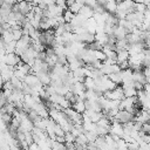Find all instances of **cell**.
<instances>
[{
  "instance_id": "4",
  "label": "cell",
  "mask_w": 150,
  "mask_h": 150,
  "mask_svg": "<svg viewBox=\"0 0 150 150\" xmlns=\"http://www.w3.org/2000/svg\"><path fill=\"white\" fill-rule=\"evenodd\" d=\"M128 34H129V33H128V30H127L124 27H122V26H116L112 35H114V38H115L117 41H120V40L127 39Z\"/></svg>"
},
{
  "instance_id": "2",
  "label": "cell",
  "mask_w": 150,
  "mask_h": 150,
  "mask_svg": "<svg viewBox=\"0 0 150 150\" xmlns=\"http://www.w3.org/2000/svg\"><path fill=\"white\" fill-rule=\"evenodd\" d=\"M104 96L111 101H122L124 98V91H123V88L118 86L116 89L104 93Z\"/></svg>"
},
{
  "instance_id": "11",
  "label": "cell",
  "mask_w": 150,
  "mask_h": 150,
  "mask_svg": "<svg viewBox=\"0 0 150 150\" xmlns=\"http://www.w3.org/2000/svg\"><path fill=\"white\" fill-rule=\"evenodd\" d=\"M123 91H124V97H135V96H137V90L135 89V87H124Z\"/></svg>"
},
{
  "instance_id": "10",
  "label": "cell",
  "mask_w": 150,
  "mask_h": 150,
  "mask_svg": "<svg viewBox=\"0 0 150 150\" xmlns=\"http://www.w3.org/2000/svg\"><path fill=\"white\" fill-rule=\"evenodd\" d=\"M83 83H84L87 90H95L96 89V82L93 77H86Z\"/></svg>"
},
{
  "instance_id": "14",
  "label": "cell",
  "mask_w": 150,
  "mask_h": 150,
  "mask_svg": "<svg viewBox=\"0 0 150 150\" xmlns=\"http://www.w3.org/2000/svg\"><path fill=\"white\" fill-rule=\"evenodd\" d=\"M95 57H96V60H98L101 62H104L107 60V56L103 53V50H95Z\"/></svg>"
},
{
  "instance_id": "9",
  "label": "cell",
  "mask_w": 150,
  "mask_h": 150,
  "mask_svg": "<svg viewBox=\"0 0 150 150\" xmlns=\"http://www.w3.org/2000/svg\"><path fill=\"white\" fill-rule=\"evenodd\" d=\"M129 57H130V54L128 50H122V52H118L117 53V63L121 64L123 62H127L129 61Z\"/></svg>"
},
{
  "instance_id": "12",
  "label": "cell",
  "mask_w": 150,
  "mask_h": 150,
  "mask_svg": "<svg viewBox=\"0 0 150 150\" xmlns=\"http://www.w3.org/2000/svg\"><path fill=\"white\" fill-rule=\"evenodd\" d=\"M108 79H109L110 81H112L114 83H116L117 86H118L120 83H122V74H121V71H120V73H115V74L108 75Z\"/></svg>"
},
{
  "instance_id": "5",
  "label": "cell",
  "mask_w": 150,
  "mask_h": 150,
  "mask_svg": "<svg viewBox=\"0 0 150 150\" xmlns=\"http://www.w3.org/2000/svg\"><path fill=\"white\" fill-rule=\"evenodd\" d=\"M71 108H73L75 111H77L79 114H84V112H86V110H87L86 101H83V100H81V98L79 97V98H77V101H76L75 103H73V104H71Z\"/></svg>"
},
{
  "instance_id": "16",
  "label": "cell",
  "mask_w": 150,
  "mask_h": 150,
  "mask_svg": "<svg viewBox=\"0 0 150 150\" xmlns=\"http://www.w3.org/2000/svg\"><path fill=\"white\" fill-rule=\"evenodd\" d=\"M141 131H143L144 134L150 135V122H149V123H144V124L142 125V130H141Z\"/></svg>"
},
{
  "instance_id": "7",
  "label": "cell",
  "mask_w": 150,
  "mask_h": 150,
  "mask_svg": "<svg viewBox=\"0 0 150 150\" xmlns=\"http://www.w3.org/2000/svg\"><path fill=\"white\" fill-rule=\"evenodd\" d=\"M81 16H83L84 19H91L93 16H94V11L90 8V7H88L87 5H84L82 8H81V11H80V13H79Z\"/></svg>"
},
{
  "instance_id": "3",
  "label": "cell",
  "mask_w": 150,
  "mask_h": 150,
  "mask_svg": "<svg viewBox=\"0 0 150 150\" xmlns=\"http://www.w3.org/2000/svg\"><path fill=\"white\" fill-rule=\"evenodd\" d=\"M18 6H19V11L20 13L23 15V16H27L32 11H33V5L32 2H26V1H21V2H18Z\"/></svg>"
},
{
  "instance_id": "15",
  "label": "cell",
  "mask_w": 150,
  "mask_h": 150,
  "mask_svg": "<svg viewBox=\"0 0 150 150\" xmlns=\"http://www.w3.org/2000/svg\"><path fill=\"white\" fill-rule=\"evenodd\" d=\"M64 138H66V143H74L76 141V137L71 132H66Z\"/></svg>"
},
{
  "instance_id": "8",
  "label": "cell",
  "mask_w": 150,
  "mask_h": 150,
  "mask_svg": "<svg viewBox=\"0 0 150 150\" xmlns=\"http://www.w3.org/2000/svg\"><path fill=\"white\" fill-rule=\"evenodd\" d=\"M117 6H118V2L112 0V1H107L104 8H105V11H107L108 13L114 14V13H116V11H117Z\"/></svg>"
},
{
  "instance_id": "17",
  "label": "cell",
  "mask_w": 150,
  "mask_h": 150,
  "mask_svg": "<svg viewBox=\"0 0 150 150\" xmlns=\"http://www.w3.org/2000/svg\"><path fill=\"white\" fill-rule=\"evenodd\" d=\"M149 146H150V144H149Z\"/></svg>"
},
{
  "instance_id": "13",
  "label": "cell",
  "mask_w": 150,
  "mask_h": 150,
  "mask_svg": "<svg viewBox=\"0 0 150 150\" xmlns=\"http://www.w3.org/2000/svg\"><path fill=\"white\" fill-rule=\"evenodd\" d=\"M76 14H74L71 11H69L68 8L64 11V13H63V20H64V22L66 23H70L71 21H73V19H74V16H75Z\"/></svg>"
},
{
  "instance_id": "6",
  "label": "cell",
  "mask_w": 150,
  "mask_h": 150,
  "mask_svg": "<svg viewBox=\"0 0 150 150\" xmlns=\"http://www.w3.org/2000/svg\"><path fill=\"white\" fill-rule=\"evenodd\" d=\"M23 83H26V84H28L29 87L34 88L35 86H38V84L40 83V80H39V77H38L35 74H28V75L25 77Z\"/></svg>"
},
{
  "instance_id": "1",
  "label": "cell",
  "mask_w": 150,
  "mask_h": 150,
  "mask_svg": "<svg viewBox=\"0 0 150 150\" xmlns=\"http://www.w3.org/2000/svg\"><path fill=\"white\" fill-rule=\"evenodd\" d=\"M135 116L136 115L130 114L127 110H120V112L112 118V121H117L121 124H127V123H130V122H135Z\"/></svg>"
}]
</instances>
